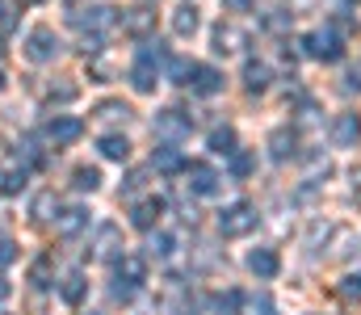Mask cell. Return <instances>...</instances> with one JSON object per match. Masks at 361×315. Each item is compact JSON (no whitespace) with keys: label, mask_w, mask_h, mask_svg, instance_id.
I'll use <instances>...</instances> for the list:
<instances>
[{"label":"cell","mask_w":361,"mask_h":315,"mask_svg":"<svg viewBox=\"0 0 361 315\" xmlns=\"http://www.w3.org/2000/svg\"><path fill=\"white\" fill-rule=\"evenodd\" d=\"M169 59V51L160 47V42H143V51H139V59H135V68H130V85H135V93H156V85H160V63Z\"/></svg>","instance_id":"6da1fadb"},{"label":"cell","mask_w":361,"mask_h":315,"mask_svg":"<svg viewBox=\"0 0 361 315\" xmlns=\"http://www.w3.org/2000/svg\"><path fill=\"white\" fill-rule=\"evenodd\" d=\"M257 223H261V214L252 202H231V206L219 210V235L223 240H244L257 231Z\"/></svg>","instance_id":"7a4b0ae2"},{"label":"cell","mask_w":361,"mask_h":315,"mask_svg":"<svg viewBox=\"0 0 361 315\" xmlns=\"http://www.w3.org/2000/svg\"><path fill=\"white\" fill-rule=\"evenodd\" d=\"M302 51H307L311 59L336 63V59L345 55V38H341V30H336V25H324V30H311V34L302 38Z\"/></svg>","instance_id":"3957f363"},{"label":"cell","mask_w":361,"mask_h":315,"mask_svg":"<svg viewBox=\"0 0 361 315\" xmlns=\"http://www.w3.org/2000/svg\"><path fill=\"white\" fill-rule=\"evenodd\" d=\"M55 55H59L55 30H51V25H34V30L25 34V59H30V63H51Z\"/></svg>","instance_id":"277c9868"},{"label":"cell","mask_w":361,"mask_h":315,"mask_svg":"<svg viewBox=\"0 0 361 315\" xmlns=\"http://www.w3.org/2000/svg\"><path fill=\"white\" fill-rule=\"evenodd\" d=\"M189 130H193V118L185 113V109H160L156 113V135L164 139V143H180V139H189Z\"/></svg>","instance_id":"5b68a950"},{"label":"cell","mask_w":361,"mask_h":315,"mask_svg":"<svg viewBox=\"0 0 361 315\" xmlns=\"http://www.w3.org/2000/svg\"><path fill=\"white\" fill-rule=\"evenodd\" d=\"M80 135H85V122L72 118V113H55V118L47 122V139H51L55 147H68V143H76Z\"/></svg>","instance_id":"8992f818"},{"label":"cell","mask_w":361,"mask_h":315,"mask_svg":"<svg viewBox=\"0 0 361 315\" xmlns=\"http://www.w3.org/2000/svg\"><path fill=\"white\" fill-rule=\"evenodd\" d=\"M185 177H189V190H193L197 198H210V194L223 190V177H219L210 164H202V160H193V164L185 168Z\"/></svg>","instance_id":"52a82bcc"},{"label":"cell","mask_w":361,"mask_h":315,"mask_svg":"<svg viewBox=\"0 0 361 315\" xmlns=\"http://www.w3.org/2000/svg\"><path fill=\"white\" fill-rule=\"evenodd\" d=\"M85 13H89V17H80V13L72 17V21L85 30V38H101V34H105V30L118 21V13H114L109 4H97V8H85Z\"/></svg>","instance_id":"ba28073f"},{"label":"cell","mask_w":361,"mask_h":315,"mask_svg":"<svg viewBox=\"0 0 361 315\" xmlns=\"http://www.w3.org/2000/svg\"><path fill=\"white\" fill-rule=\"evenodd\" d=\"M332 143L336 147H357L361 143V113H336L332 118Z\"/></svg>","instance_id":"9c48e42d"},{"label":"cell","mask_w":361,"mask_h":315,"mask_svg":"<svg viewBox=\"0 0 361 315\" xmlns=\"http://www.w3.org/2000/svg\"><path fill=\"white\" fill-rule=\"evenodd\" d=\"M118 286H130V290H139L143 282H147V261L143 257H135V252H126L122 261H118Z\"/></svg>","instance_id":"30bf717a"},{"label":"cell","mask_w":361,"mask_h":315,"mask_svg":"<svg viewBox=\"0 0 361 315\" xmlns=\"http://www.w3.org/2000/svg\"><path fill=\"white\" fill-rule=\"evenodd\" d=\"M189 89H193L197 97H214V93H223V72H219V68H210V63H197V68H193Z\"/></svg>","instance_id":"8fae6325"},{"label":"cell","mask_w":361,"mask_h":315,"mask_svg":"<svg viewBox=\"0 0 361 315\" xmlns=\"http://www.w3.org/2000/svg\"><path fill=\"white\" fill-rule=\"evenodd\" d=\"M169 210V202L164 198H143V202H135V210H130V223L139 227V231H152L156 223H160V214Z\"/></svg>","instance_id":"7c38bea8"},{"label":"cell","mask_w":361,"mask_h":315,"mask_svg":"<svg viewBox=\"0 0 361 315\" xmlns=\"http://www.w3.org/2000/svg\"><path fill=\"white\" fill-rule=\"evenodd\" d=\"M248 269H252L261 282L277 278V269H281V257H277V248H252V252H248Z\"/></svg>","instance_id":"4fadbf2b"},{"label":"cell","mask_w":361,"mask_h":315,"mask_svg":"<svg viewBox=\"0 0 361 315\" xmlns=\"http://www.w3.org/2000/svg\"><path fill=\"white\" fill-rule=\"evenodd\" d=\"M55 227H59V235H63V240H76V235L89 227V210H85V206H68L63 214H55Z\"/></svg>","instance_id":"5bb4252c"},{"label":"cell","mask_w":361,"mask_h":315,"mask_svg":"<svg viewBox=\"0 0 361 315\" xmlns=\"http://www.w3.org/2000/svg\"><path fill=\"white\" fill-rule=\"evenodd\" d=\"M248 47V34L240 30V25H219L214 30V51L219 55H235V51H244Z\"/></svg>","instance_id":"9a60e30c"},{"label":"cell","mask_w":361,"mask_h":315,"mask_svg":"<svg viewBox=\"0 0 361 315\" xmlns=\"http://www.w3.org/2000/svg\"><path fill=\"white\" fill-rule=\"evenodd\" d=\"M298 152V130H290V126H277L269 135V156L273 160H290Z\"/></svg>","instance_id":"2e32d148"},{"label":"cell","mask_w":361,"mask_h":315,"mask_svg":"<svg viewBox=\"0 0 361 315\" xmlns=\"http://www.w3.org/2000/svg\"><path fill=\"white\" fill-rule=\"evenodd\" d=\"M122 30L126 34H147V30H156V13L147 8V4H135V8H126V17H122Z\"/></svg>","instance_id":"e0dca14e"},{"label":"cell","mask_w":361,"mask_h":315,"mask_svg":"<svg viewBox=\"0 0 361 315\" xmlns=\"http://www.w3.org/2000/svg\"><path fill=\"white\" fill-rule=\"evenodd\" d=\"M97 147H101V156H105V160H118V164H122V160H130V139H126V135H101V139H97Z\"/></svg>","instance_id":"ac0fdd59"},{"label":"cell","mask_w":361,"mask_h":315,"mask_svg":"<svg viewBox=\"0 0 361 315\" xmlns=\"http://www.w3.org/2000/svg\"><path fill=\"white\" fill-rule=\"evenodd\" d=\"M269 63H257V59H248V63H244V89H248V93H265V89H269Z\"/></svg>","instance_id":"d6986e66"},{"label":"cell","mask_w":361,"mask_h":315,"mask_svg":"<svg viewBox=\"0 0 361 315\" xmlns=\"http://www.w3.org/2000/svg\"><path fill=\"white\" fill-rule=\"evenodd\" d=\"M210 152H214V156H231V152H240L235 126H214V130H210Z\"/></svg>","instance_id":"ffe728a7"},{"label":"cell","mask_w":361,"mask_h":315,"mask_svg":"<svg viewBox=\"0 0 361 315\" xmlns=\"http://www.w3.org/2000/svg\"><path fill=\"white\" fill-rule=\"evenodd\" d=\"M85 295H89V282H85V273H80V269H72V273L63 278V286H59V299L76 307V303H80Z\"/></svg>","instance_id":"44dd1931"},{"label":"cell","mask_w":361,"mask_h":315,"mask_svg":"<svg viewBox=\"0 0 361 315\" xmlns=\"http://www.w3.org/2000/svg\"><path fill=\"white\" fill-rule=\"evenodd\" d=\"M197 25H202V17H197L193 4H180L177 13H173V30H177V38H193Z\"/></svg>","instance_id":"7402d4cb"},{"label":"cell","mask_w":361,"mask_h":315,"mask_svg":"<svg viewBox=\"0 0 361 315\" xmlns=\"http://www.w3.org/2000/svg\"><path fill=\"white\" fill-rule=\"evenodd\" d=\"M118 240H122V231H118L114 223H101V227H97V240H92L97 257H114V252H118Z\"/></svg>","instance_id":"603a6c76"},{"label":"cell","mask_w":361,"mask_h":315,"mask_svg":"<svg viewBox=\"0 0 361 315\" xmlns=\"http://www.w3.org/2000/svg\"><path fill=\"white\" fill-rule=\"evenodd\" d=\"M152 168H160V173H177L180 168V152H177V143H164L156 156H152Z\"/></svg>","instance_id":"cb8c5ba5"},{"label":"cell","mask_w":361,"mask_h":315,"mask_svg":"<svg viewBox=\"0 0 361 315\" xmlns=\"http://www.w3.org/2000/svg\"><path fill=\"white\" fill-rule=\"evenodd\" d=\"M147 252L164 261V257H173V252H177V240H173L169 231H152V240H147Z\"/></svg>","instance_id":"d4e9b609"},{"label":"cell","mask_w":361,"mask_h":315,"mask_svg":"<svg viewBox=\"0 0 361 315\" xmlns=\"http://www.w3.org/2000/svg\"><path fill=\"white\" fill-rule=\"evenodd\" d=\"M72 185H76L80 194H92V190H101V173L89 168V164H80V168L72 173Z\"/></svg>","instance_id":"484cf974"},{"label":"cell","mask_w":361,"mask_h":315,"mask_svg":"<svg viewBox=\"0 0 361 315\" xmlns=\"http://www.w3.org/2000/svg\"><path fill=\"white\" fill-rule=\"evenodd\" d=\"M252 168H257V152H244V147H240V152H231V177H235V181H240V177H248Z\"/></svg>","instance_id":"4316f807"},{"label":"cell","mask_w":361,"mask_h":315,"mask_svg":"<svg viewBox=\"0 0 361 315\" xmlns=\"http://www.w3.org/2000/svg\"><path fill=\"white\" fill-rule=\"evenodd\" d=\"M76 85H51V93H47V101L51 105H68V101H76Z\"/></svg>","instance_id":"83f0119b"},{"label":"cell","mask_w":361,"mask_h":315,"mask_svg":"<svg viewBox=\"0 0 361 315\" xmlns=\"http://www.w3.org/2000/svg\"><path fill=\"white\" fill-rule=\"evenodd\" d=\"M240 303H244V295L240 290H227V295H219V315H240Z\"/></svg>","instance_id":"f1b7e54d"},{"label":"cell","mask_w":361,"mask_h":315,"mask_svg":"<svg viewBox=\"0 0 361 315\" xmlns=\"http://www.w3.org/2000/svg\"><path fill=\"white\" fill-rule=\"evenodd\" d=\"M25 177H30L25 168H8V173H4V181H0V190H4V194H17V190H25Z\"/></svg>","instance_id":"f546056e"},{"label":"cell","mask_w":361,"mask_h":315,"mask_svg":"<svg viewBox=\"0 0 361 315\" xmlns=\"http://www.w3.org/2000/svg\"><path fill=\"white\" fill-rule=\"evenodd\" d=\"M30 278H34V286H38V290H47V286H51V282H47V278H51V257H42V261H34V269H30Z\"/></svg>","instance_id":"4dcf8cb0"},{"label":"cell","mask_w":361,"mask_h":315,"mask_svg":"<svg viewBox=\"0 0 361 315\" xmlns=\"http://www.w3.org/2000/svg\"><path fill=\"white\" fill-rule=\"evenodd\" d=\"M51 210H59L55 194H38V198H34V218H38V223H42V218H51Z\"/></svg>","instance_id":"1f68e13d"},{"label":"cell","mask_w":361,"mask_h":315,"mask_svg":"<svg viewBox=\"0 0 361 315\" xmlns=\"http://www.w3.org/2000/svg\"><path fill=\"white\" fill-rule=\"evenodd\" d=\"M193 68H197V63H193V59H173V80H177V85H189V80H193Z\"/></svg>","instance_id":"d6a6232c"},{"label":"cell","mask_w":361,"mask_h":315,"mask_svg":"<svg viewBox=\"0 0 361 315\" xmlns=\"http://www.w3.org/2000/svg\"><path fill=\"white\" fill-rule=\"evenodd\" d=\"M143 185H147V173L139 168V173H130V177H126V185H122V194H126V198H135V194H139Z\"/></svg>","instance_id":"836d02e7"},{"label":"cell","mask_w":361,"mask_h":315,"mask_svg":"<svg viewBox=\"0 0 361 315\" xmlns=\"http://www.w3.org/2000/svg\"><path fill=\"white\" fill-rule=\"evenodd\" d=\"M8 30H17V13L8 0H0V34H8Z\"/></svg>","instance_id":"e575fe53"},{"label":"cell","mask_w":361,"mask_h":315,"mask_svg":"<svg viewBox=\"0 0 361 315\" xmlns=\"http://www.w3.org/2000/svg\"><path fill=\"white\" fill-rule=\"evenodd\" d=\"M97 113H101V118H126L130 109H126L122 101H101V105H97Z\"/></svg>","instance_id":"d590c367"},{"label":"cell","mask_w":361,"mask_h":315,"mask_svg":"<svg viewBox=\"0 0 361 315\" xmlns=\"http://www.w3.org/2000/svg\"><path fill=\"white\" fill-rule=\"evenodd\" d=\"M341 295H345V299H361V273H349V278L341 282Z\"/></svg>","instance_id":"8d00e7d4"},{"label":"cell","mask_w":361,"mask_h":315,"mask_svg":"<svg viewBox=\"0 0 361 315\" xmlns=\"http://www.w3.org/2000/svg\"><path fill=\"white\" fill-rule=\"evenodd\" d=\"M13 257H17V248H13V240H8V235L0 231V265H8Z\"/></svg>","instance_id":"74e56055"},{"label":"cell","mask_w":361,"mask_h":315,"mask_svg":"<svg viewBox=\"0 0 361 315\" xmlns=\"http://www.w3.org/2000/svg\"><path fill=\"white\" fill-rule=\"evenodd\" d=\"M252 4H257V0H223V8H227V13H248Z\"/></svg>","instance_id":"f35d334b"},{"label":"cell","mask_w":361,"mask_h":315,"mask_svg":"<svg viewBox=\"0 0 361 315\" xmlns=\"http://www.w3.org/2000/svg\"><path fill=\"white\" fill-rule=\"evenodd\" d=\"M349 89H361V63L349 72Z\"/></svg>","instance_id":"ab89813d"},{"label":"cell","mask_w":361,"mask_h":315,"mask_svg":"<svg viewBox=\"0 0 361 315\" xmlns=\"http://www.w3.org/2000/svg\"><path fill=\"white\" fill-rule=\"evenodd\" d=\"M8 295H13V286H8V282H4V278H0V303H4V299H8Z\"/></svg>","instance_id":"60d3db41"},{"label":"cell","mask_w":361,"mask_h":315,"mask_svg":"<svg viewBox=\"0 0 361 315\" xmlns=\"http://www.w3.org/2000/svg\"><path fill=\"white\" fill-rule=\"evenodd\" d=\"M76 4H80V0H68V8H76Z\"/></svg>","instance_id":"b9f144b4"},{"label":"cell","mask_w":361,"mask_h":315,"mask_svg":"<svg viewBox=\"0 0 361 315\" xmlns=\"http://www.w3.org/2000/svg\"><path fill=\"white\" fill-rule=\"evenodd\" d=\"M0 89H4V72H0Z\"/></svg>","instance_id":"7bdbcfd3"},{"label":"cell","mask_w":361,"mask_h":315,"mask_svg":"<svg viewBox=\"0 0 361 315\" xmlns=\"http://www.w3.org/2000/svg\"><path fill=\"white\" fill-rule=\"evenodd\" d=\"M345 4H361V0H345Z\"/></svg>","instance_id":"ee69618b"},{"label":"cell","mask_w":361,"mask_h":315,"mask_svg":"<svg viewBox=\"0 0 361 315\" xmlns=\"http://www.w3.org/2000/svg\"><path fill=\"white\" fill-rule=\"evenodd\" d=\"M0 55H4V47H0Z\"/></svg>","instance_id":"f6af8a7d"}]
</instances>
